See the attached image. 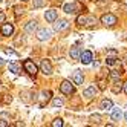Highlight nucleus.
<instances>
[{"label":"nucleus","mask_w":127,"mask_h":127,"mask_svg":"<svg viewBox=\"0 0 127 127\" xmlns=\"http://www.w3.org/2000/svg\"><path fill=\"white\" fill-rule=\"evenodd\" d=\"M60 92L64 94V95H72V94L75 92V84L70 83L69 80H64V81L60 84Z\"/></svg>","instance_id":"1"},{"label":"nucleus","mask_w":127,"mask_h":127,"mask_svg":"<svg viewBox=\"0 0 127 127\" xmlns=\"http://www.w3.org/2000/svg\"><path fill=\"white\" fill-rule=\"evenodd\" d=\"M116 22H118V19H116V15H113V14H104L101 17V23L106 25V26H115Z\"/></svg>","instance_id":"2"},{"label":"nucleus","mask_w":127,"mask_h":127,"mask_svg":"<svg viewBox=\"0 0 127 127\" xmlns=\"http://www.w3.org/2000/svg\"><path fill=\"white\" fill-rule=\"evenodd\" d=\"M23 67H25V70L28 72L29 75H35V74H37V70H38L37 66L34 64V61H31V60H25L23 61Z\"/></svg>","instance_id":"3"},{"label":"nucleus","mask_w":127,"mask_h":127,"mask_svg":"<svg viewBox=\"0 0 127 127\" xmlns=\"http://www.w3.org/2000/svg\"><path fill=\"white\" fill-rule=\"evenodd\" d=\"M77 23L78 25H83V26H87V25L96 23V19H94V17H86V15H78L77 17Z\"/></svg>","instance_id":"4"},{"label":"nucleus","mask_w":127,"mask_h":127,"mask_svg":"<svg viewBox=\"0 0 127 127\" xmlns=\"http://www.w3.org/2000/svg\"><path fill=\"white\" fill-rule=\"evenodd\" d=\"M92 58H94V54L90 51H84V52H81V55H80V61L83 63V64H90Z\"/></svg>","instance_id":"5"},{"label":"nucleus","mask_w":127,"mask_h":127,"mask_svg":"<svg viewBox=\"0 0 127 127\" xmlns=\"http://www.w3.org/2000/svg\"><path fill=\"white\" fill-rule=\"evenodd\" d=\"M57 17H58V11L57 9H48L46 12H44V19H46V22H49V23H54L57 20Z\"/></svg>","instance_id":"6"},{"label":"nucleus","mask_w":127,"mask_h":127,"mask_svg":"<svg viewBox=\"0 0 127 127\" xmlns=\"http://www.w3.org/2000/svg\"><path fill=\"white\" fill-rule=\"evenodd\" d=\"M0 32H2V35H5V37H9V35H12V32H14L12 23H5L2 28H0Z\"/></svg>","instance_id":"7"},{"label":"nucleus","mask_w":127,"mask_h":127,"mask_svg":"<svg viewBox=\"0 0 127 127\" xmlns=\"http://www.w3.org/2000/svg\"><path fill=\"white\" fill-rule=\"evenodd\" d=\"M40 67H41V72H43L44 75H51L52 74V64H51L49 60H43Z\"/></svg>","instance_id":"8"},{"label":"nucleus","mask_w":127,"mask_h":127,"mask_svg":"<svg viewBox=\"0 0 127 127\" xmlns=\"http://www.w3.org/2000/svg\"><path fill=\"white\" fill-rule=\"evenodd\" d=\"M37 38H38L40 41H46V40H49V38H51V31L46 29V28L40 29V31L37 32Z\"/></svg>","instance_id":"9"},{"label":"nucleus","mask_w":127,"mask_h":127,"mask_svg":"<svg viewBox=\"0 0 127 127\" xmlns=\"http://www.w3.org/2000/svg\"><path fill=\"white\" fill-rule=\"evenodd\" d=\"M63 11L66 14H77L78 12V5L77 3H66L63 6Z\"/></svg>","instance_id":"10"},{"label":"nucleus","mask_w":127,"mask_h":127,"mask_svg":"<svg viewBox=\"0 0 127 127\" xmlns=\"http://www.w3.org/2000/svg\"><path fill=\"white\" fill-rule=\"evenodd\" d=\"M83 81H84V75H83V72L77 69V70L74 72V83H75L77 86H80V84H83Z\"/></svg>","instance_id":"11"},{"label":"nucleus","mask_w":127,"mask_h":127,"mask_svg":"<svg viewBox=\"0 0 127 127\" xmlns=\"http://www.w3.org/2000/svg\"><path fill=\"white\" fill-rule=\"evenodd\" d=\"M96 92H98V90H96V87L95 86H89L87 89H84V92H83V95L86 96V98H94L95 95H96Z\"/></svg>","instance_id":"12"},{"label":"nucleus","mask_w":127,"mask_h":127,"mask_svg":"<svg viewBox=\"0 0 127 127\" xmlns=\"http://www.w3.org/2000/svg\"><path fill=\"white\" fill-rule=\"evenodd\" d=\"M69 26V22L67 20H55L54 22V29L55 31H61V29H64V28H67Z\"/></svg>","instance_id":"13"},{"label":"nucleus","mask_w":127,"mask_h":127,"mask_svg":"<svg viewBox=\"0 0 127 127\" xmlns=\"http://www.w3.org/2000/svg\"><path fill=\"white\" fill-rule=\"evenodd\" d=\"M81 48H78V46H72L70 48V51H69V54H70V57L74 58V60H80V55H81Z\"/></svg>","instance_id":"14"},{"label":"nucleus","mask_w":127,"mask_h":127,"mask_svg":"<svg viewBox=\"0 0 127 127\" xmlns=\"http://www.w3.org/2000/svg\"><path fill=\"white\" fill-rule=\"evenodd\" d=\"M110 116H112V120L113 121H120L121 120V118H123V112H121V109H110Z\"/></svg>","instance_id":"15"},{"label":"nucleus","mask_w":127,"mask_h":127,"mask_svg":"<svg viewBox=\"0 0 127 127\" xmlns=\"http://www.w3.org/2000/svg\"><path fill=\"white\" fill-rule=\"evenodd\" d=\"M99 107H101L103 110H110V109L113 107V101L112 99H103L101 104H99Z\"/></svg>","instance_id":"16"},{"label":"nucleus","mask_w":127,"mask_h":127,"mask_svg":"<svg viewBox=\"0 0 127 127\" xmlns=\"http://www.w3.org/2000/svg\"><path fill=\"white\" fill-rule=\"evenodd\" d=\"M35 29H37V22H29V23H26V26H25V31L28 32V34H32Z\"/></svg>","instance_id":"17"},{"label":"nucleus","mask_w":127,"mask_h":127,"mask_svg":"<svg viewBox=\"0 0 127 127\" xmlns=\"http://www.w3.org/2000/svg\"><path fill=\"white\" fill-rule=\"evenodd\" d=\"M9 70L14 72V74H20V69H19V64H17V63H9Z\"/></svg>","instance_id":"18"},{"label":"nucleus","mask_w":127,"mask_h":127,"mask_svg":"<svg viewBox=\"0 0 127 127\" xmlns=\"http://www.w3.org/2000/svg\"><path fill=\"white\" fill-rule=\"evenodd\" d=\"M52 106L54 107H63V99L61 98H54L52 99Z\"/></svg>","instance_id":"19"},{"label":"nucleus","mask_w":127,"mask_h":127,"mask_svg":"<svg viewBox=\"0 0 127 127\" xmlns=\"http://www.w3.org/2000/svg\"><path fill=\"white\" fill-rule=\"evenodd\" d=\"M49 98H51V92H49V90H46V92H43V94H41V99H43V101L46 99V103H48V99H49ZM43 101H41L40 106H43Z\"/></svg>","instance_id":"20"},{"label":"nucleus","mask_w":127,"mask_h":127,"mask_svg":"<svg viewBox=\"0 0 127 127\" xmlns=\"http://www.w3.org/2000/svg\"><path fill=\"white\" fill-rule=\"evenodd\" d=\"M63 126V120L61 118H55V120L52 121V127H61Z\"/></svg>","instance_id":"21"},{"label":"nucleus","mask_w":127,"mask_h":127,"mask_svg":"<svg viewBox=\"0 0 127 127\" xmlns=\"http://www.w3.org/2000/svg\"><path fill=\"white\" fill-rule=\"evenodd\" d=\"M115 63H116V58H115V57H109V58L106 60V64H107V66H113Z\"/></svg>","instance_id":"22"},{"label":"nucleus","mask_w":127,"mask_h":127,"mask_svg":"<svg viewBox=\"0 0 127 127\" xmlns=\"http://www.w3.org/2000/svg\"><path fill=\"white\" fill-rule=\"evenodd\" d=\"M44 5V0H34V8H41Z\"/></svg>","instance_id":"23"},{"label":"nucleus","mask_w":127,"mask_h":127,"mask_svg":"<svg viewBox=\"0 0 127 127\" xmlns=\"http://www.w3.org/2000/svg\"><path fill=\"white\" fill-rule=\"evenodd\" d=\"M110 77H112L113 80H116V78H120V72H116V70H112V72H110Z\"/></svg>","instance_id":"24"},{"label":"nucleus","mask_w":127,"mask_h":127,"mask_svg":"<svg viewBox=\"0 0 127 127\" xmlns=\"http://www.w3.org/2000/svg\"><path fill=\"white\" fill-rule=\"evenodd\" d=\"M90 120H92V121H95V123H99V120H101V116H99V115H92V116H90Z\"/></svg>","instance_id":"25"},{"label":"nucleus","mask_w":127,"mask_h":127,"mask_svg":"<svg viewBox=\"0 0 127 127\" xmlns=\"http://www.w3.org/2000/svg\"><path fill=\"white\" fill-rule=\"evenodd\" d=\"M6 54H9V55H14V54H15V52H14L12 49H6Z\"/></svg>","instance_id":"26"},{"label":"nucleus","mask_w":127,"mask_h":127,"mask_svg":"<svg viewBox=\"0 0 127 127\" xmlns=\"http://www.w3.org/2000/svg\"><path fill=\"white\" fill-rule=\"evenodd\" d=\"M3 20H5V14L0 12V22H3Z\"/></svg>","instance_id":"27"},{"label":"nucleus","mask_w":127,"mask_h":127,"mask_svg":"<svg viewBox=\"0 0 127 127\" xmlns=\"http://www.w3.org/2000/svg\"><path fill=\"white\" fill-rule=\"evenodd\" d=\"M123 90H124V94H127V81H126V84L123 86Z\"/></svg>","instance_id":"28"},{"label":"nucleus","mask_w":127,"mask_h":127,"mask_svg":"<svg viewBox=\"0 0 127 127\" xmlns=\"http://www.w3.org/2000/svg\"><path fill=\"white\" fill-rule=\"evenodd\" d=\"M0 126H8V123H6V121H3V120H0Z\"/></svg>","instance_id":"29"},{"label":"nucleus","mask_w":127,"mask_h":127,"mask_svg":"<svg viewBox=\"0 0 127 127\" xmlns=\"http://www.w3.org/2000/svg\"><path fill=\"white\" fill-rule=\"evenodd\" d=\"M3 64H5V60H3L2 57H0V66H3Z\"/></svg>","instance_id":"30"},{"label":"nucleus","mask_w":127,"mask_h":127,"mask_svg":"<svg viewBox=\"0 0 127 127\" xmlns=\"http://www.w3.org/2000/svg\"><path fill=\"white\" fill-rule=\"evenodd\" d=\"M124 118H126V121H127V110H126V115H124Z\"/></svg>","instance_id":"31"},{"label":"nucleus","mask_w":127,"mask_h":127,"mask_svg":"<svg viewBox=\"0 0 127 127\" xmlns=\"http://www.w3.org/2000/svg\"><path fill=\"white\" fill-rule=\"evenodd\" d=\"M22 2H26V0H22Z\"/></svg>","instance_id":"32"},{"label":"nucleus","mask_w":127,"mask_h":127,"mask_svg":"<svg viewBox=\"0 0 127 127\" xmlns=\"http://www.w3.org/2000/svg\"><path fill=\"white\" fill-rule=\"evenodd\" d=\"M126 110H127V106H126Z\"/></svg>","instance_id":"33"},{"label":"nucleus","mask_w":127,"mask_h":127,"mask_svg":"<svg viewBox=\"0 0 127 127\" xmlns=\"http://www.w3.org/2000/svg\"><path fill=\"white\" fill-rule=\"evenodd\" d=\"M0 2H2V0H0Z\"/></svg>","instance_id":"34"},{"label":"nucleus","mask_w":127,"mask_h":127,"mask_svg":"<svg viewBox=\"0 0 127 127\" xmlns=\"http://www.w3.org/2000/svg\"><path fill=\"white\" fill-rule=\"evenodd\" d=\"M98 2H99V0H98Z\"/></svg>","instance_id":"35"}]
</instances>
